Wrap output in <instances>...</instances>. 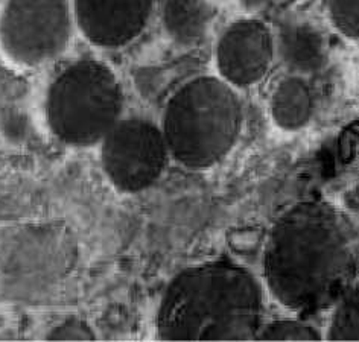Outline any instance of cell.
Segmentation results:
<instances>
[{
	"label": "cell",
	"mask_w": 359,
	"mask_h": 342,
	"mask_svg": "<svg viewBox=\"0 0 359 342\" xmlns=\"http://www.w3.org/2000/svg\"><path fill=\"white\" fill-rule=\"evenodd\" d=\"M262 265L269 292L285 308L326 309L353 285L358 253L350 225L326 203L294 205L271 228Z\"/></svg>",
	"instance_id": "obj_1"
},
{
	"label": "cell",
	"mask_w": 359,
	"mask_h": 342,
	"mask_svg": "<svg viewBox=\"0 0 359 342\" xmlns=\"http://www.w3.org/2000/svg\"><path fill=\"white\" fill-rule=\"evenodd\" d=\"M262 315L256 277L229 260H213L170 280L157 310V333L165 341H253Z\"/></svg>",
	"instance_id": "obj_2"
},
{
	"label": "cell",
	"mask_w": 359,
	"mask_h": 342,
	"mask_svg": "<svg viewBox=\"0 0 359 342\" xmlns=\"http://www.w3.org/2000/svg\"><path fill=\"white\" fill-rule=\"evenodd\" d=\"M160 128L175 161L189 169H208L238 142L242 102L224 79L198 76L170 96Z\"/></svg>",
	"instance_id": "obj_3"
},
{
	"label": "cell",
	"mask_w": 359,
	"mask_h": 342,
	"mask_svg": "<svg viewBox=\"0 0 359 342\" xmlns=\"http://www.w3.org/2000/svg\"><path fill=\"white\" fill-rule=\"evenodd\" d=\"M123 92L113 70L93 58H81L62 69L46 95L49 128L69 146L102 142L121 121Z\"/></svg>",
	"instance_id": "obj_4"
},
{
	"label": "cell",
	"mask_w": 359,
	"mask_h": 342,
	"mask_svg": "<svg viewBox=\"0 0 359 342\" xmlns=\"http://www.w3.org/2000/svg\"><path fill=\"white\" fill-rule=\"evenodd\" d=\"M72 13L69 0H8L0 14V48L20 66L49 62L67 48Z\"/></svg>",
	"instance_id": "obj_5"
},
{
	"label": "cell",
	"mask_w": 359,
	"mask_h": 342,
	"mask_svg": "<svg viewBox=\"0 0 359 342\" xmlns=\"http://www.w3.org/2000/svg\"><path fill=\"white\" fill-rule=\"evenodd\" d=\"M101 143L104 172L125 193H139L156 184L169 158L163 131L143 118L121 119Z\"/></svg>",
	"instance_id": "obj_6"
},
{
	"label": "cell",
	"mask_w": 359,
	"mask_h": 342,
	"mask_svg": "<svg viewBox=\"0 0 359 342\" xmlns=\"http://www.w3.org/2000/svg\"><path fill=\"white\" fill-rule=\"evenodd\" d=\"M276 39L268 26L256 19L231 23L218 40L215 60L221 75L231 87L257 84L273 64Z\"/></svg>",
	"instance_id": "obj_7"
},
{
	"label": "cell",
	"mask_w": 359,
	"mask_h": 342,
	"mask_svg": "<svg viewBox=\"0 0 359 342\" xmlns=\"http://www.w3.org/2000/svg\"><path fill=\"white\" fill-rule=\"evenodd\" d=\"M154 0H74V15L95 46L123 48L136 40L151 17Z\"/></svg>",
	"instance_id": "obj_8"
},
{
	"label": "cell",
	"mask_w": 359,
	"mask_h": 342,
	"mask_svg": "<svg viewBox=\"0 0 359 342\" xmlns=\"http://www.w3.org/2000/svg\"><path fill=\"white\" fill-rule=\"evenodd\" d=\"M283 64L297 75L313 74L326 64L327 44L317 26L306 22L283 23L276 40Z\"/></svg>",
	"instance_id": "obj_9"
},
{
	"label": "cell",
	"mask_w": 359,
	"mask_h": 342,
	"mask_svg": "<svg viewBox=\"0 0 359 342\" xmlns=\"http://www.w3.org/2000/svg\"><path fill=\"white\" fill-rule=\"evenodd\" d=\"M212 8L205 0H165L161 23L174 41L182 46L200 43L210 28Z\"/></svg>",
	"instance_id": "obj_10"
},
{
	"label": "cell",
	"mask_w": 359,
	"mask_h": 342,
	"mask_svg": "<svg viewBox=\"0 0 359 342\" xmlns=\"http://www.w3.org/2000/svg\"><path fill=\"white\" fill-rule=\"evenodd\" d=\"M313 113V95L308 81L292 75L280 81L271 96V116L282 130L295 131L306 125Z\"/></svg>",
	"instance_id": "obj_11"
},
{
	"label": "cell",
	"mask_w": 359,
	"mask_h": 342,
	"mask_svg": "<svg viewBox=\"0 0 359 342\" xmlns=\"http://www.w3.org/2000/svg\"><path fill=\"white\" fill-rule=\"evenodd\" d=\"M329 341H359V283H353L337 301L329 324Z\"/></svg>",
	"instance_id": "obj_12"
},
{
	"label": "cell",
	"mask_w": 359,
	"mask_h": 342,
	"mask_svg": "<svg viewBox=\"0 0 359 342\" xmlns=\"http://www.w3.org/2000/svg\"><path fill=\"white\" fill-rule=\"evenodd\" d=\"M321 333L299 320H277L262 326L256 341H320Z\"/></svg>",
	"instance_id": "obj_13"
},
{
	"label": "cell",
	"mask_w": 359,
	"mask_h": 342,
	"mask_svg": "<svg viewBox=\"0 0 359 342\" xmlns=\"http://www.w3.org/2000/svg\"><path fill=\"white\" fill-rule=\"evenodd\" d=\"M330 19L347 39L359 40V0H330Z\"/></svg>",
	"instance_id": "obj_14"
},
{
	"label": "cell",
	"mask_w": 359,
	"mask_h": 342,
	"mask_svg": "<svg viewBox=\"0 0 359 342\" xmlns=\"http://www.w3.org/2000/svg\"><path fill=\"white\" fill-rule=\"evenodd\" d=\"M50 341H93L95 333L87 326V322L78 318L66 320L60 326L52 329L48 335Z\"/></svg>",
	"instance_id": "obj_15"
},
{
	"label": "cell",
	"mask_w": 359,
	"mask_h": 342,
	"mask_svg": "<svg viewBox=\"0 0 359 342\" xmlns=\"http://www.w3.org/2000/svg\"><path fill=\"white\" fill-rule=\"evenodd\" d=\"M241 5L245 8L248 11H257V10H262L266 5H269L274 0H239Z\"/></svg>",
	"instance_id": "obj_16"
}]
</instances>
